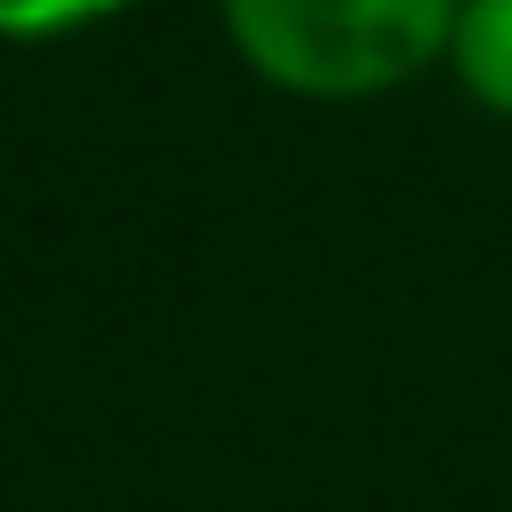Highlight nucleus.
Here are the masks:
<instances>
[{
    "instance_id": "obj_1",
    "label": "nucleus",
    "mask_w": 512,
    "mask_h": 512,
    "mask_svg": "<svg viewBox=\"0 0 512 512\" xmlns=\"http://www.w3.org/2000/svg\"><path fill=\"white\" fill-rule=\"evenodd\" d=\"M456 0H224L232 48L296 96H368L448 48Z\"/></svg>"
},
{
    "instance_id": "obj_3",
    "label": "nucleus",
    "mask_w": 512,
    "mask_h": 512,
    "mask_svg": "<svg viewBox=\"0 0 512 512\" xmlns=\"http://www.w3.org/2000/svg\"><path fill=\"white\" fill-rule=\"evenodd\" d=\"M128 0H0V32L8 40H48V32H72V24H96V16H120Z\"/></svg>"
},
{
    "instance_id": "obj_2",
    "label": "nucleus",
    "mask_w": 512,
    "mask_h": 512,
    "mask_svg": "<svg viewBox=\"0 0 512 512\" xmlns=\"http://www.w3.org/2000/svg\"><path fill=\"white\" fill-rule=\"evenodd\" d=\"M448 64L488 112H512V0H456Z\"/></svg>"
}]
</instances>
